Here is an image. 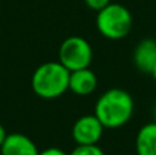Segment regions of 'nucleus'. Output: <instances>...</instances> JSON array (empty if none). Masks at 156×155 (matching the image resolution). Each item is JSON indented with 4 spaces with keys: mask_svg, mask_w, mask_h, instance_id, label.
<instances>
[{
    "mask_svg": "<svg viewBox=\"0 0 156 155\" xmlns=\"http://www.w3.org/2000/svg\"><path fill=\"white\" fill-rule=\"evenodd\" d=\"M96 27L100 34L108 40H122L133 27L132 13L119 3H110L97 11Z\"/></svg>",
    "mask_w": 156,
    "mask_h": 155,
    "instance_id": "7ed1b4c3",
    "label": "nucleus"
},
{
    "mask_svg": "<svg viewBox=\"0 0 156 155\" xmlns=\"http://www.w3.org/2000/svg\"><path fill=\"white\" fill-rule=\"evenodd\" d=\"M97 88V77L89 67L70 71L69 89L78 96H88Z\"/></svg>",
    "mask_w": 156,
    "mask_h": 155,
    "instance_id": "0eeeda50",
    "label": "nucleus"
},
{
    "mask_svg": "<svg viewBox=\"0 0 156 155\" xmlns=\"http://www.w3.org/2000/svg\"><path fill=\"white\" fill-rule=\"evenodd\" d=\"M134 113V100L122 88L107 89L94 104V115L107 129H118L126 125Z\"/></svg>",
    "mask_w": 156,
    "mask_h": 155,
    "instance_id": "f257e3e1",
    "label": "nucleus"
},
{
    "mask_svg": "<svg viewBox=\"0 0 156 155\" xmlns=\"http://www.w3.org/2000/svg\"><path fill=\"white\" fill-rule=\"evenodd\" d=\"M38 155H69L66 154L63 150H60V148H56V147H51V148H47V150L41 151Z\"/></svg>",
    "mask_w": 156,
    "mask_h": 155,
    "instance_id": "f8f14e48",
    "label": "nucleus"
},
{
    "mask_svg": "<svg viewBox=\"0 0 156 155\" xmlns=\"http://www.w3.org/2000/svg\"><path fill=\"white\" fill-rule=\"evenodd\" d=\"M137 155H156V122H148L140 128L136 136Z\"/></svg>",
    "mask_w": 156,
    "mask_h": 155,
    "instance_id": "1a4fd4ad",
    "label": "nucleus"
},
{
    "mask_svg": "<svg viewBox=\"0 0 156 155\" xmlns=\"http://www.w3.org/2000/svg\"><path fill=\"white\" fill-rule=\"evenodd\" d=\"M69 155H105L97 144H77Z\"/></svg>",
    "mask_w": 156,
    "mask_h": 155,
    "instance_id": "9d476101",
    "label": "nucleus"
},
{
    "mask_svg": "<svg viewBox=\"0 0 156 155\" xmlns=\"http://www.w3.org/2000/svg\"><path fill=\"white\" fill-rule=\"evenodd\" d=\"M152 76V78L155 80V82H156V63L154 65V67H152V70H151V73H149Z\"/></svg>",
    "mask_w": 156,
    "mask_h": 155,
    "instance_id": "4468645a",
    "label": "nucleus"
},
{
    "mask_svg": "<svg viewBox=\"0 0 156 155\" xmlns=\"http://www.w3.org/2000/svg\"><path fill=\"white\" fill-rule=\"evenodd\" d=\"M70 71L58 60L45 62L32 76V89L41 99H56L69 91Z\"/></svg>",
    "mask_w": 156,
    "mask_h": 155,
    "instance_id": "f03ea898",
    "label": "nucleus"
},
{
    "mask_svg": "<svg viewBox=\"0 0 156 155\" xmlns=\"http://www.w3.org/2000/svg\"><path fill=\"white\" fill-rule=\"evenodd\" d=\"M83 2H85V4L88 5L90 10H93L97 13V11L103 10L105 5L110 4L111 0H83Z\"/></svg>",
    "mask_w": 156,
    "mask_h": 155,
    "instance_id": "9b49d317",
    "label": "nucleus"
},
{
    "mask_svg": "<svg viewBox=\"0 0 156 155\" xmlns=\"http://www.w3.org/2000/svg\"><path fill=\"white\" fill-rule=\"evenodd\" d=\"M2 155H38L36 143L29 136L19 132H14L5 136L2 147H0Z\"/></svg>",
    "mask_w": 156,
    "mask_h": 155,
    "instance_id": "423d86ee",
    "label": "nucleus"
},
{
    "mask_svg": "<svg viewBox=\"0 0 156 155\" xmlns=\"http://www.w3.org/2000/svg\"><path fill=\"white\" fill-rule=\"evenodd\" d=\"M104 126L94 114L82 115L76 121L71 136L77 144H97L104 132Z\"/></svg>",
    "mask_w": 156,
    "mask_h": 155,
    "instance_id": "39448f33",
    "label": "nucleus"
},
{
    "mask_svg": "<svg viewBox=\"0 0 156 155\" xmlns=\"http://www.w3.org/2000/svg\"><path fill=\"white\" fill-rule=\"evenodd\" d=\"M155 41H156V36H155Z\"/></svg>",
    "mask_w": 156,
    "mask_h": 155,
    "instance_id": "dca6fc26",
    "label": "nucleus"
},
{
    "mask_svg": "<svg viewBox=\"0 0 156 155\" xmlns=\"http://www.w3.org/2000/svg\"><path fill=\"white\" fill-rule=\"evenodd\" d=\"M154 121L156 122V104H155V109H154Z\"/></svg>",
    "mask_w": 156,
    "mask_h": 155,
    "instance_id": "2eb2a0df",
    "label": "nucleus"
},
{
    "mask_svg": "<svg viewBox=\"0 0 156 155\" xmlns=\"http://www.w3.org/2000/svg\"><path fill=\"white\" fill-rule=\"evenodd\" d=\"M59 62L69 71L89 67L93 59V49L88 40L81 36H70L59 47Z\"/></svg>",
    "mask_w": 156,
    "mask_h": 155,
    "instance_id": "20e7f679",
    "label": "nucleus"
},
{
    "mask_svg": "<svg viewBox=\"0 0 156 155\" xmlns=\"http://www.w3.org/2000/svg\"><path fill=\"white\" fill-rule=\"evenodd\" d=\"M136 67L143 73L149 74L156 63V41L155 38H144L137 44L133 52Z\"/></svg>",
    "mask_w": 156,
    "mask_h": 155,
    "instance_id": "6e6552de",
    "label": "nucleus"
},
{
    "mask_svg": "<svg viewBox=\"0 0 156 155\" xmlns=\"http://www.w3.org/2000/svg\"><path fill=\"white\" fill-rule=\"evenodd\" d=\"M5 136H7V133H5V129H4V126H3V125H0V147H2V144H3V142H4Z\"/></svg>",
    "mask_w": 156,
    "mask_h": 155,
    "instance_id": "ddd939ff",
    "label": "nucleus"
}]
</instances>
